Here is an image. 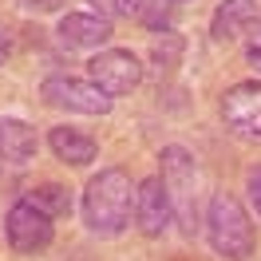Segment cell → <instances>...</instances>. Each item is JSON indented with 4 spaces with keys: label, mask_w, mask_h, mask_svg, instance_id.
Masks as SVG:
<instances>
[{
    "label": "cell",
    "mask_w": 261,
    "mask_h": 261,
    "mask_svg": "<svg viewBox=\"0 0 261 261\" xmlns=\"http://www.w3.org/2000/svg\"><path fill=\"white\" fill-rule=\"evenodd\" d=\"M135 182L123 166H107L83 186V222L95 238H119L135 214Z\"/></svg>",
    "instance_id": "6da1fadb"
},
{
    "label": "cell",
    "mask_w": 261,
    "mask_h": 261,
    "mask_svg": "<svg viewBox=\"0 0 261 261\" xmlns=\"http://www.w3.org/2000/svg\"><path fill=\"white\" fill-rule=\"evenodd\" d=\"M206 233H210V245L229 261H245L253 257V222H249V214L245 206L238 202L233 194H214L210 198V210H206Z\"/></svg>",
    "instance_id": "7a4b0ae2"
},
{
    "label": "cell",
    "mask_w": 261,
    "mask_h": 261,
    "mask_svg": "<svg viewBox=\"0 0 261 261\" xmlns=\"http://www.w3.org/2000/svg\"><path fill=\"white\" fill-rule=\"evenodd\" d=\"M40 99L48 107L60 111H75V115H107L111 111V95L99 91L91 80H71V75H51L40 83Z\"/></svg>",
    "instance_id": "3957f363"
},
{
    "label": "cell",
    "mask_w": 261,
    "mask_h": 261,
    "mask_svg": "<svg viewBox=\"0 0 261 261\" xmlns=\"http://www.w3.org/2000/svg\"><path fill=\"white\" fill-rule=\"evenodd\" d=\"M87 75H91V83H95L99 91H107L115 99V95H130L143 83V64L127 48H103L87 64Z\"/></svg>",
    "instance_id": "277c9868"
},
{
    "label": "cell",
    "mask_w": 261,
    "mask_h": 261,
    "mask_svg": "<svg viewBox=\"0 0 261 261\" xmlns=\"http://www.w3.org/2000/svg\"><path fill=\"white\" fill-rule=\"evenodd\" d=\"M4 233H8V245L16 253H44L51 245V238H56V226H51V218L44 210H36L32 202L20 198L4 218Z\"/></svg>",
    "instance_id": "5b68a950"
},
{
    "label": "cell",
    "mask_w": 261,
    "mask_h": 261,
    "mask_svg": "<svg viewBox=\"0 0 261 261\" xmlns=\"http://www.w3.org/2000/svg\"><path fill=\"white\" fill-rule=\"evenodd\" d=\"M222 119L238 139H257L261 143V83H233L222 95Z\"/></svg>",
    "instance_id": "8992f818"
},
{
    "label": "cell",
    "mask_w": 261,
    "mask_h": 261,
    "mask_svg": "<svg viewBox=\"0 0 261 261\" xmlns=\"http://www.w3.org/2000/svg\"><path fill=\"white\" fill-rule=\"evenodd\" d=\"M174 218V206H170V194H166L163 174H150V178L139 182L135 190V226L143 238H163L166 226Z\"/></svg>",
    "instance_id": "52a82bcc"
},
{
    "label": "cell",
    "mask_w": 261,
    "mask_h": 261,
    "mask_svg": "<svg viewBox=\"0 0 261 261\" xmlns=\"http://www.w3.org/2000/svg\"><path fill=\"white\" fill-rule=\"evenodd\" d=\"M163 182L166 194H170V206L182 222H190V202H194V159L182 147H166L163 150Z\"/></svg>",
    "instance_id": "ba28073f"
},
{
    "label": "cell",
    "mask_w": 261,
    "mask_h": 261,
    "mask_svg": "<svg viewBox=\"0 0 261 261\" xmlns=\"http://www.w3.org/2000/svg\"><path fill=\"white\" fill-rule=\"evenodd\" d=\"M261 24V0H226L218 4V12L210 20V36L218 44H229V40H242Z\"/></svg>",
    "instance_id": "9c48e42d"
},
{
    "label": "cell",
    "mask_w": 261,
    "mask_h": 261,
    "mask_svg": "<svg viewBox=\"0 0 261 261\" xmlns=\"http://www.w3.org/2000/svg\"><path fill=\"white\" fill-rule=\"evenodd\" d=\"M111 20L99 16V12H67L60 20V40L64 48H75V51H87V48H103L111 40Z\"/></svg>",
    "instance_id": "30bf717a"
},
{
    "label": "cell",
    "mask_w": 261,
    "mask_h": 261,
    "mask_svg": "<svg viewBox=\"0 0 261 261\" xmlns=\"http://www.w3.org/2000/svg\"><path fill=\"white\" fill-rule=\"evenodd\" d=\"M48 147H51V154L67 166H87V163H95V154H99V143L91 135L75 130V127H51L48 130Z\"/></svg>",
    "instance_id": "8fae6325"
},
{
    "label": "cell",
    "mask_w": 261,
    "mask_h": 261,
    "mask_svg": "<svg viewBox=\"0 0 261 261\" xmlns=\"http://www.w3.org/2000/svg\"><path fill=\"white\" fill-rule=\"evenodd\" d=\"M40 150V139H36V127H28L24 119H0V159L12 166H24L36 159Z\"/></svg>",
    "instance_id": "7c38bea8"
},
{
    "label": "cell",
    "mask_w": 261,
    "mask_h": 261,
    "mask_svg": "<svg viewBox=\"0 0 261 261\" xmlns=\"http://www.w3.org/2000/svg\"><path fill=\"white\" fill-rule=\"evenodd\" d=\"M24 202H32L36 210H44L51 222L71 214V194H67V186H60V182H44V186H32V190L24 194Z\"/></svg>",
    "instance_id": "4fadbf2b"
},
{
    "label": "cell",
    "mask_w": 261,
    "mask_h": 261,
    "mask_svg": "<svg viewBox=\"0 0 261 261\" xmlns=\"http://www.w3.org/2000/svg\"><path fill=\"white\" fill-rule=\"evenodd\" d=\"M182 56H186V40H182L178 32H159L154 36V44H150V67H154L159 75H170V71L182 64Z\"/></svg>",
    "instance_id": "5bb4252c"
},
{
    "label": "cell",
    "mask_w": 261,
    "mask_h": 261,
    "mask_svg": "<svg viewBox=\"0 0 261 261\" xmlns=\"http://www.w3.org/2000/svg\"><path fill=\"white\" fill-rule=\"evenodd\" d=\"M91 8H95L99 16H107V20H115V16H135V12H143V0H87Z\"/></svg>",
    "instance_id": "9a60e30c"
},
{
    "label": "cell",
    "mask_w": 261,
    "mask_h": 261,
    "mask_svg": "<svg viewBox=\"0 0 261 261\" xmlns=\"http://www.w3.org/2000/svg\"><path fill=\"white\" fill-rule=\"evenodd\" d=\"M245 194H249V202H253V210H257V218H261V166H253V170L245 174Z\"/></svg>",
    "instance_id": "2e32d148"
},
{
    "label": "cell",
    "mask_w": 261,
    "mask_h": 261,
    "mask_svg": "<svg viewBox=\"0 0 261 261\" xmlns=\"http://www.w3.org/2000/svg\"><path fill=\"white\" fill-rule=\"evenodd\" d=\"M245 60H249V64L261 71V24L253 28V32H249V44H245Z\"/></svg>",
    "instance_id": "e0dca14e"
},
{
    "label": "cell",
    "mask_w": 261,
    "mask_h": 261,
    "mask_svg": "<svg viewBox=\"0 0 261 261\" xmlns=\"http://www.w3.org/2000/svg\"><path fill=\"white\" fill-rule=\"evenodd\" d=\"M20 4H24V8H36V12H56L64 0H20Z\"/></svg>",
    "instance_id": "ac0fdd59"
},
{
    "label": "cell",
    "mask_w": 261,
    "mask_h": 261,
    "mask_svg": "<svg viewBox=\"0 0 261 261\" xmlns=\"http://www.w3.org/2000/svg\"><path fill=\"white\" fill-rule=\"evenodd\" d=\"M8 51H12V36H8V28L0 24V64L8 60Z\"/></svg>",
    "instance_id": "d6986e66"
}]
</instances>
